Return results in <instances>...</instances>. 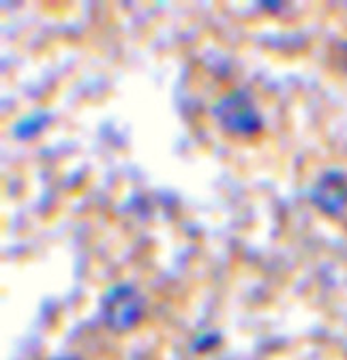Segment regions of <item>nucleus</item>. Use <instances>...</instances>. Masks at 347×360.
Segmentation results:
<instances>
[{
  "label": "nucleus",
  "instance_id": "f257e3e1",
  "mask_svg": "<svg viewBox=\"0 0 347 360\" xmlns=\"http://www.w3.org/2000/svg\"><path fill=\"white\" fill-rule=\"evenodd\" d=\"M212 116L216 124L223 129V133L238 140H251L264 129L262 112H259L253 95L242 88L230 90V93L216 99L212 108Z\"/></svg>",
  "mask_w": 347,
  "mask_h": 360
},
{
  "label": "nucleus",
  "instance_id": "f03ea898",
  "mask_svg": "<svg viewBox=\"0 0 347 360\" xmlns=\"http://www.w3.org/2000/svg\"><path fill=\"white\" fill-rule=\"evenodd\" d=\"M144 315V296L129 283L107 290L101 300V320L112 333L133 330Z\"/></svg>",
  "mask_w": 347,
  "mask_h": 360
},
{
  "label": "nucleus",
  "instance_id": "7ed1b4c3",
  "mask_svg": "<svg viewBox=\"0 0 347 360\" xmlns=\"http://www.w3.org/2000/svg\"><path fill=\"white\" fill-rule=\"evenodd\" d=\"M315 206L330 217H339L347 208V178L339 172L324 174L311 193Z\"/></svg>",
  "mask_w": 347,
  "mask_h": 360
},
{
  "label": "nucleus",
  "instance_id": "20e7f679",
  "mask_svg": "<svg viewBox=\"0 0 347 360\" xmlns=\"http://www.w3.org/2000/svg\"><path fill=\"white\" fill-rule=\"evenodd\" d=\"M43 127H46V116L39 114V116H30V118H24L22 122H18L13 127V133L18 135L20 140H30Z\"/></svg>",
  "mask_w": 347,
  "mask_h": 360
},
{
  "label": "nucleus",
  "instance_id": "39448f33",
  "mask_svg": "<svg viewBox=\"0 0 347 360\" xmlns=\"http://www.w3.org/2000/svg\"><path fill=\"white\" fill-rule=\"evenodd\" d=\"M56 360H73V358H56Z\"/></svg>",
  "mask_w": 347,
  "mask_h": 360
}]
</instances>
